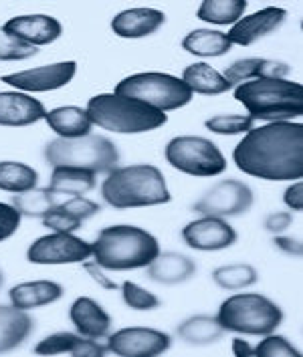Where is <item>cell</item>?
<instances>
[{
	"label": "cell",
	"instance_id": "1",
	"mask_svg": "<svg viewBox=\"0 0 303 357\" xmlns=\"http://www.w3.org/2000/svg\"><path fill=\"white\" fill-rule=\"evenodd\" d=\"M241 172L271 182L300 180L303 176V126L273 121L245 133L232 153Z\"/></svg>",
	"mask_w": 303,
	"mask_h": 357
},
{
	"label": "cell",
	"instance_id": "2",
	"mask_svg": "<svg viewBox=\"0 0 303 357\" xmlns=\"http://www.w3.org/2000/svg\"><path fill=\"white\" fill-rule=\"evenodd\" d=\"M91 257L101 268L108 271H133L142 268L160 255L158 238L140 228L130 225H115L103 228L91 245Z\"/></svg>",
	"mask_w": 303,
	"mask_h": 357
},
{
	"label": "cell",
	"instance_id": "3",
	"mask_svg": "<svg viewBox=\"0 0 303 357\" xmlns=\"http://www.w3.org/2000/svg\"><path fill=\"white\" fill-rule=\"evenodd\" d=\"M101 196L114 208L160 206L172 200L164 174L152 164H135L110 172L103 180Z\"/></svg>",
	"mask_w": 303,
	"mask_h": 357
},
{
	"label": "cell",
	"instance_id": "4",
	"mask_svg": "<svg viewBox=\"0 0 303 357\" xmlns=\"http://www.w3.org/2000/svg\"><path fill=\"white\" fill-rule=\"evenodd\" d=\"M235 99L241 101L249 117L273 121H289L303 115V89L289 79H255L235 87Z\"/></svg>",
	"mask_w": 303,
	"mask_h": 357
},
{
	"label": "cell",
	"instance_id": "5",
	"mask_svg": "<svg viewBox=\"0 0 303 357\" xmlns=\"http://www.w3.org/2000/svg\"><path fill=\"white\" fill-rule=\"evenodd\" d=\"M85 112L89 113L94 126L114 133H146L168 121V117L156 107L119 93L95 95Z\"/></svg>",
	"mask_w": 303,
	"mask_h": 357
},
{
	"label": "cell",
	"instance_id": "6",
	"mask_svg": "<svg viewBox=\"0 0 303 357\" xmlns=\"http://www.w3.org/2000/svg\"><path fill=\"white\" fill-rule=\"evenodd\" d=\"M216 319L225 331L265 337L281 325L283 311L265 295L241 293L228 297L219 307Z\"/></svg>",
	"mask_w": 303,
	"mask_h": 357
},
{
	"label": "cell",
	"instance_id": "7",
	"mask_svg": "<svg viewBox=\"0 0 303 357\" xmlns=\"http://www.w3.org/2000/svg\"><path fill=\"white\" fill-rule=\"evenodd\" d=\"M47 162L57 168V166H71V168L89 169L94 174H110L117 168L119 153L112 139L105 135H83L65 139L57 137L47 144L45 148Z\"/></svg>",
	"mask_w": 303,
	"mask_h": 357
},
{
	"label": "cell",
	"instance_id": "8",
	"mask_svg": "<svg viewBox=\"0 0 303 357\" xmlns=\"http://www.w3.org/2000/svg\"><path fill=\"white\" fill-rule=\"evenodd\" d=\"M114 93L128 95L138 101H144L162 113L186 107L194 95L180 77L156 71L135 73L121 79Z\"/></svg>",
	"mask_w": 303,
	"mask_h": 357
},
{
	"label": "cell",
	"instance_id": "9",
	"mask_svg": "<svg viewBox=\"0 0 303 357\" xmlns=\"http://www.w3.org/2000/svg\"><path fill=\"white\" fill-rule=\"evenodd\" d=\"M164 155L172 168L190 176H219L227 169L223 151L207 137L200 135H178L168 142Z\"/></svg>",
	"mask_w": 303,
	"mask_h": 357
},
{
	"label": "cell",
	"instance_id": "10",
	"mask_svg": "<svg viewBox=\"0 0 303 357\" xmlns=\"http://www.w3.org/2000/svg\"><path fill=\"white\" fill-rule=\"evenodd\" d=\"M91 252V245L73 232H53L37 238L29 248L27 259L33 264H71L87 261Z\"/></svg>",
	"mask_w": 303,
	"mask_h": 357
},
{
	"label": "cell",
	"instance_id": "11",
	"mask_svg": "<svg viewBox=\"0 0 303 357\" xmlns=\"http://www.w3.org/2000/svg\"><path fill=\"white\" fill-rule=\"evenodd\" d=\"M255 202L253 190L246 186L245 182L239 180H223L194 204V212L202 216H219V218H228V216H241Z\"/></svg>",
	"mask_w": 303,
	"mask_h": 357
},
{
	"label": "cell",
	"instance_id": "12",
	"mask_svg": "<svg viewBox=\"0 0 303 357\" xmlns=\"http://www.w3.org/2000/svg\"><path fill=\"white\" fill-rule=\"evenodd\" d=\"M172 339L168 333L150 327H128L108 337V351L124 357L160 356L168 351Z\"/></svg>",
	"mask_w": 303,
	"mask_h": 357
},
{
	"label": "cell",
	"instance_id": "13",
	"mask_svg": "<svg viewBox=\"0 0 303 357\" xmlns=\"http://www.w3.org/2000/svg\"><path fill=\"white\" fill-rule=\"evenodd\" d=\"M77 73L75 61L53 63L29 71H19L10 75H2V81L10 87H17L24 93H38V91H55L65 87Z\"/></svg>",
	"mask_w": 303,
	"mask_h": 357
},
{
	"label": "cell",
	"instance_id": "14",
	"mask_svg": "<svg viewBox=\"0 0 303 357\" xmlns=\"http://www.w3.org/2000/svg\"><path fill=\"white\" fill-rule=\"evenodd\" d=\"M184 243L194 250H223L237 243V230L219 216H202L182 228Z\"/></svg>",
	"mask_w": 303,
	"mask_h": 357
},
{
	"label": "cell",
	"instance_id": "15",
	"mask_svg": "<svg viewBox=\"0 0 303 357\" xmlns=\"http://www.w3.org/2000/svg\"><path fill=\"white\" fill-rule=\"evenodd\" d=\"M287 19L285 8L279 6H269L263 10H257L249 17L239 19L232 29L227 33V38L230 45H241V47H249L253 43H257L259 38H265L271 35L273 31H277Z\"/></svg>",
	"mask_w": 303,
	"mask_h": 357
},
{
	"label": "cell",
	"instance_id": "16",
	"mask_svg": "<svg viewBox=\"0 0 303 357\" xmlns=\"http://www.w3.org/2000/svg\"><path fill=\"white\" fill-rule=\"evenodd\" d=\"M8 35L17 37L31 47H43L51 45L63 35V26L57 19L49 15H22L15 19L6 20L2 26Z\"/></svg>",
	"mask_w": 303,
	"mask_h": 357
},
{
	"label": "cell",
	"instance_id": "17",
	"mask_svg": "<svg viewBox=\"0 0 303 357\" xmlns=\"http://www.w3.org/2000/svg\"><path fill=\"white\" fill-rule=\"evenodd\" d=\"M45 105L20 91H0V126L8 128H24L45 119Z\"/></svg>",
	"mask_w": 303,
	"mask_h": 357
},
{
	"label": "cell",
	"instance_id": "18",
	"mask_svg": "<svg viewBox=\"0 0 303 357\" xmlns=\"http://www.w3.org/2000/svg\"><path fill=\"white\" fill-rule=\"evenodd\" d=\"M166 20V15L156 8H128L115 15L112 29L121 38H144L156 33Z\"/></svg>",
	"mask_w": 303,
	"mask_h": 357
},
{
	"label": "cell",
	"instance_id": "19",
	"mask_svg": "<svg viewBox=\"0 0 303 357\" xmlns=\"http://www.w3.org/2000/svg\"><path fill=\"white\" fill-rule=\"evenodd\" d=\"M289 73H291V67L287 63L251 56V59L235 61L230 67H227L223 77L232 87H237L245 81H255V79H285V75Z\"/></svg>",
	"mask_w": 303,
	"mask_h": 357
},
{
	"label": "cell",
	"instance_id": "20",
	"mask_svg": "<svg viewBox=\"0 0 303 357\" xmlns=\"http://www.w3.org/2000/svg\"><path fill=\"white\" fill-rule=\"evenodd\" d=\"M69 317L83 337L103 339L110 335L112 317L103 311L99 303L89 297H79L69 309Z\"/></svg>",
	"mask_w": 303,
	"mask_h": 357
},
{
	"label": "cell",
	"instance_id": "21",
	"mask_svg": "<svg viewBox=\"0 0 303 357\" xmlns=\"http://www.w3.org/2000/svg\"><path fill=\"white\" fill-rule=\"evenodd\" d=\"M38 356H55V354H71V356H103L108 351V345H99L97 339L75 335L69 331L53 333L45 337L37 347Z\"/></svg>",
	"mask_w": 303,
	"mask_h": 357
},
{
	"label": "cell",
	"instance_id": "22",
	"mask_svg": "<svg viewBox=\"0 0 303 357\" xmlns=\"http://www.w3.org/2000/svg\"><path fill=\"white\" fill-rule=\"evenodd\" d=\"M194 273H196L194 261L180 252H160L148 264V277L160 284H180L192 279Z\"/></svg>",
	"mask_w": 303,
	"mask_h": 357
},
{
	"label": "cell",
	"instance_id": "23",
	"mask_svg": "<svg viewBox=\"0 0 303 357\" xmlns=\"http://www.w3.org/2000/svg\"><path fill=\"white\" fill-rule=\"evenodd\" d=\"M10 303L17 309H35L43 305H51L63 297V287L53 281H33L20 282L10 289Z\"/></svg>",
	"mask_w": 303,
	"mask_h": 357
},
{
	"label": "cell",
	"instance_id": "24",
	"mask_svg": "<svg viewBox=\"0 0 303 357\" xmlns=\"http://www.w3.org/2000/svg\"><path fill=\"white\" fill-rule=\"evenodd\" d=\"M45 121L49 123V128L57 133L59 137H65V139L89 135L91 128H94L89 113L85 112L83 107H73V105L57 107V109L47 112Z\"/></svg>",
	"mask_w": 303,
	"mask_h": 357
},
{
	"label": "cell",
	"instance_id": "25",
	"mask_svg": "<svg viewBox=\"0 0 303 357\" xmlns=\"http://www.w3.org/2000/svg\"><path fill=\"white\" fill-rule=\"evenodd\" d=\"M33 331V319L27 311L0 305V354L17 349Z\"/></svg>",
	"mask_w": 303,
	"mask_h": 357
},
{
	"label": "cell",
	"instance_id": "26",
	"mask_svg": "<svg viewBox=\"0 0 303 357\" xmlns=\"http://www.w3.org/2000/svg\"><path fill=\"white\" fill-rule=\"evenodd\" d=\"M180 79L189 85L192 93L221 95L235 89L223 77V73H219L216 69H212L207 63H192V65H189Z\"/></svg>",
	"mask_w": 303,
	"mask_h": 357
},
{
	"label": "cell",
	"instance_id": "27",
	"mask_svg": "<svg viewBox=\"0 0 303 357\" xmlns=\"http://www.w3.org/2000/svg\"><path fill=\"white\" fill-rule=\"evenodd\" d=\"M71 196L59 194L51 188H33L27 192H20L15 196L13 206L20 212V216H31V218H43L49 214L61 202H65Z\"/></svg>",
	"mask_w": 303,
	"mask_h": 357
},
{
	"label": "cell",
	"instance_id": "28",
	"mask_svg": "<svg viewBox=\"0 0 303 357\" xmlns=\"http://www.w3.org/2000/svg\"><path fill=\"white\" fill-rule=\"evenodd\" d=\"M49 188L65 196H83L95 188V174L89 169L57 166L53 168Z\"/></svg>",
	"mask_w": 303,
	"mask_h": 357
},
{
	"label": "cell",
	"instance_id": "29",
	"mask_svg": "<svg viewBox=\"0 0 303 357\" xmlns=\"http://www.w3.org/2000/svg\"><path fill=\"white\" fill-rule=\"evenodd\" d=\"M230 40L225 33L212 29H198L182 38V49L196 56H223L230 51Z\"/></svg>",
	"mask_w": 303,
	"mask_h": 357
},
{
	"label": "cell",
	"instance_id": "30",
	"mask_svg": "<svg viewBox=\"0 0 303 357\" xmlns=\"http://www.w3.org/2000/svg\"><path fill=\"white\" fill-rule=\"evenodd\" d=\"M225 329L216 317L210 315H194L178 325V335L190 345H210L223 337Z\"/></svg>",
	"mask_w": 303,
	"mask_h": 357
},
{
	"label": "cell",
	"instance_id": "31",
	"mask_svg": "<svg viewBox=\"0 0 303 357\" xmlns=\"http://www.w3.org/2000/svg\"><path fill=\"white\" fill-rule=\"evenodd\" d=\"M245 10L246 0H207L198 6L196 17L210 24H235Z\"/></svg>",
	"mask_w": 303,
	"mask_h": 357
},
{
	"label": "cell",
	"instance_id": "32",
	"mask_svg": "<svg viewBox=\"0 0 303 357\" xmlns=\"http://www.w3.org/2000/svg\"><path fill=\"white\" fill-rule=\"evenodd\" d=\"M38 174L27 164L20 162H0V190L20 194L37 188Z\"/></svg>",
	"mask_w": 303,
	"mask_h": 357
},
{
	"label": "cell",
	"instance_id": "33",
	"mask_svg": "<svg viewBox=\"0 0 303 357\" xmlns=\"http://www.w3.org/2000/svg\"><path fill=\"white\" fill-rule=\"evenodd\" d=\"M212 281L228 291H239V289H246L255 284L259 281V275H257V268L251 264H227V266H219L212 271Z\"/></svg>",
	"mask_w": 303,
	"mask_h": 357
},
{
	"label": "cell",
	"instance_id": "34",
	"mask_svg": "<svg viewBox=\"0 0 303 357\" xmlns=\"http://www.w3.org/2000/svg\"><path fill=\"white\" fill-rule=\"evenodd\" d=\"M207 130L219 135H239L253 130V119L249 115H214L207 119Z\"/></svg>",
	"mask_w": 303,
	"mask_h": 357
},
{
	"label": "cell",
	"instance_id": "35",
	"mask_svg": "<svg viewBox=\"0 0 303 357\" xmlns=\"http://www.w3.org/2000/svg\"><path fill=\"white\" fill-rule=\"evenodd\" d=\"M121 295H124L126 305H128L130 309H135V311H152V309L160 307V299H158L154 293L142 289L140 284H135V282L132 281L124 282Z\"/></svg>",
	"mask_w": 303,
	"mask_h": 357
},
{
	"label": "cell",
	"instance_id": "36",
	"mask_svg": "<svg viewBox=\"0 0 303 357\" xmlns=\"http://www.w3.org/2000/svg\"><path fill=\"white\" fill-rule=\"evenodd\" d=\"M35 55H37V47L22 43L0 26V61H22Z\"/></svg>",
	"mask_w": 303,
	"mask_h": 357
},
{
	"label": "cell",
	"instance_id": "37",
	"mask_svg": "<svg viewBox=\"0 0 303 357\" xmlns=\"http://www.w3.org/2000/svg\"><path fill=\"white\" fill-rule=\"evenodd\" d=\"M253 356L297 357L300 356V351L291 345V341H289V339L281 337V335H273V333H269V335H265V339H263L257 347H253Z\"/></svg>",
	"mask_w": 303,
	"mask_h": 357
},
{
	"label": "cell",
	"instance_id": "38",
	"mask_svg": "<svg viewBox=\"0 0 303 357\" xmlns=\"http://www.w3.org/2000/svg\"><path fill=\"white\" fill-rule=\"evenodd\" d=\"M43 225L47 228H51L53 232H75L77 228L81 226V220L75 218L73 214L65 212L61 206H55L49 214H45L43 218Z\"/></svg>",
	"mask_w": 303,
	"mask_h": 357
},
{
	"label": "cell",
	"instance_id": "39",
	"mask_svg": "<svg viewBox=\"0 0 303 357\" xmlns=\"http://www.w3.org/2000/svg\"><path fill=\"white\" fill-rule=\"evenodd\" d=\"M59 206L63 208L65 212L73 214V216L79 218L81 222L87 220V218H91V216H95V214L99 212V204L94 202V200L83 198V196H71V198H67L65 202H61Z\"/></svg>",
	"mask_w": 303,
	"mask_h": 357
},
{
	"label": "cell",
	"instance_id": "40",
	"mask_svg": "<svg viewBox=\"0 0 303 357\" xmlns=\"http://www.w3.org/2000/svg\"><path fill=\"white\" fill-rule=\"evenodd\" d=\"M20 226V212L13 204L0 202V243L10 238Z\"/></svg>",
	"mask_w": 303,
	"mask_h": 357
},
{
	"label": "cell",
	"instance_id": "41",
	"mask_svg": "<svg viewBox=\"0 0 303 357\" xmlns=\"http://www.w3.org/2000/svg\"><path fill=\"white\" fill-rule=\"evenodd\" d=\"M291 222H293L291 212H275L265 220V228L273 234H283L285 230L291 226Z\"/></svg>",
	"mask_w": 303,
	"mask_h": 357
},
{
	"label": "cell",
	"instance_id": "42",
	"mask_svg": "<svg viewBox=\"0 0 303 357\" xmlns=\"http://www.w3.org/2000/svg\"><path fill=\"white\" fill-rule=\"evenodd\" d=\"M283 200L287 206L291 208V210H302L303 208V182L300 180H295L289 188L285 190L283 194Z\"/></svg>",
	"mask_w": 303,
	"mask_h": 357
},
{
	"label": "cell",
	"instance_id": "43",
	"mask_svg": "<svg viewBox=\"0 0 303 357\" xmlns=\"http://www.w3.org/2000/svg\"><path fill=\"white\" fill-rule=\"evenodd\" d=\"M83 268L91 275V279H94L99 287H103V289H117V284H115L110 277H105L103 275V271H101V266L95 263H89V261H83Z\"/></svg>",
	"mask_w": 303,
	"mask_h": 357
},
{
	"label": "cell",
	"instance_id": "44",
	"mask_svg": "<svg viewBox=\"0 0 303 357\" xmlns=\"http://www.w3.org/2000/svg\"><path fill=\"white\" fill-rule=\"evenodd\" d=\"M275 246H277L279 250H283L285 255H291V257H300L303 252V246L297 238L283 236V234H277V236H275Z\"/></svg>",
	"mask_w": 303,
	"mask_h": 357
},
{
	"label": "cell",
	"instance_id": "45",
	"mask_svg": "<svg viewBox=\"0 0 303 357\" xmlns=\"http://www.w3.org/2000/svg\"><path fill=\"white\" fill-rule=\"evenodd\" d=\"M232 354L237 357L253 356V345H249L245 339H235L232 341Z\"/></svg>",
	"mask_w": 303,
	"mask_h": 357
},
{
	"label": "cell",
	"instance_id": "46",
	"mask_svg": "<svg viewBox=\"0 0 303 357\" xmlns=\"http://www.w3.org/2000/svg\"><path fill=\"white\" fill-rule=\"evenodd\" d=\"M0 284H2V275H0Z\"/></svg>",
	"mask_w": 303,
	"mask_h": 357
}]
</instances>
